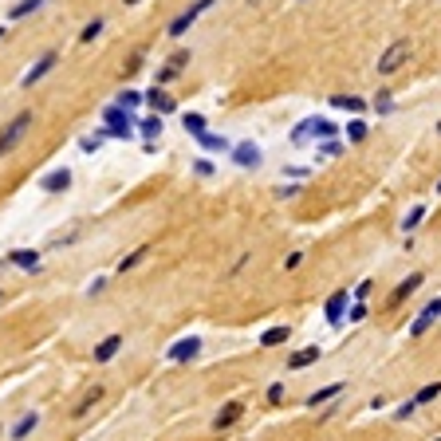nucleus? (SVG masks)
<instances>
[{"instance_id": "1", "label": "nucleus", "mask_w": 441, "mask_h": 441, "mask_svg": "<svg viewBox=\"0 0 441 441\" xmlns=\"http://www.w3.org/2000/svg\"><path fill=\"white\" fill-rule=\"evenodd\" d=\"M32 122H36V115L32 110H16L4 127H0V158H9L12 150H16L20 142H24L28 134H32Z\"/></svg>"}, {"instance_id": "2", "label": "nucleus", "mask_w": 441, "mask_h": 441, "mask_svg": "<svg viewBox=\"0 0 441 441\" xmlns=\"http://www.w3.org/2000/svg\"><path fill=\"white\" fill-rule=\"evenodd\" d=\"M410 55H414V43L402 36V40H390L386 43V51L378 55V63H374V71H378V79H390V75H398L402 68L410 63Z\"/></svg>"}, {"instance_id": "3", "label": "nucleus", "mask_w": 441, "mask_h": 441, "mask_svg": "<svg viewBox=\"0 0 441 441\" xmlns=\"http://www.w3.org/2000/svg\"><path fill=\"white\" fill-rule=\"evenodd\" d=\"M213 4H217V0H193V4H189L186 12H178V16L170 20V28H166V32H170V40H181V36H186L189 28H193L197 20H201L205 12L213 9Z\"/></svg>"}, {"instance_id": "4", "label": "nucleus", "mask_w": 441, "mask_h": 441, "mask_svg": "<svg viewBox=\"0 0 441 441\" xmlns=\"http://www.w3.org/2000/svg\"><path fill=\"white\" fill-rule=\"evenodd\" d=\"M186 68H189V48H178V51L170 55V60H166V63L158 68V75H154V83H158V87H170L174 79H178L181 71H186Z\"/></svg>"}, {"instance_id": "5", "label": "nucleus", "mask_w": 441, "mask_h": 441, "mask_svg": "<svg viewBox=\"0 0 441 441\" xmlns=\"http://www.w3.org/2000/svg\"><path fill=\"white\" fill-rule=\"evenodd\" d=\"M229 158H233V166H240V170H256V166L264 161V154H260V146H256L253 138H245V142H233Z\"/></svg>"}, {"instance_id": "6", "label": "nucleus", "mask_w": 441, "mask_h": 441, "mask_svg": "<svg viewBox=\"0 0 441 441\" xmlns=\"http://www.w3.org/2000/svg\"><path fill=\"white\" fill-rule=\"evenodd\" d=\"M71 181H75V178H71L68 166H55V170H48V174L40 178V193L60 197V193H68V189H71Z\"/></svg>"}, {"instance_id": "7", "label": "nucleus", "mask_w": 441, "mask_h": 441, "mask_svg": "<svg viewBox=\"0 0 441 441\" xmlns=\"http://www.w3.org/2000/svg\"><path fill=\"white\" fill-rule=\"evenodd\" d=\"M422 280H425L422 272H410L406 280H402V284H398V288H394V292H390V296H386V312H398V307H402V304H406V299H410V296H414V292H418V288H422Z\"/></svg>"}, {"instance_id": "8", "label": "nucleus", "mask_w": 441, "mask_h": 441, "mask_svg": "<svg viewBox=\"0 0 441 441\" xmlns=\"http://www.w3.org/2000/svg\"><path fill=\"white\" fill-rule=\"evenodd\" d=\"M197 355H201V339H197V335H181V339L170 343V351H166L170 363H193Z\"/></svg>"}, {"instance_id": "9", "label": "nucleus", "mask_w": 441, "mask_h": 441, "mask_svg": "<svg viewBox=\"0 0 441 441\" xmlns=\"http://www.w3.org/2000/svg\"><path fill=\"white\" fill-rule=\"evenodd\" d=\"M142 102L154 110V115H174V110H178V99H174V95L166 91V87H158V83H154L150 91L142 95Z\"/></svg>"}, {"instance_id": "10", "label": "nucleus", "mask_w": 441, "mask_h": 441, "mask_svg": "<svg viewBox=\"0 0 441 441\" xmlns=\"http://www.w3.org/2000/svg\"><path fill=\"white\" fill-rule=\"evenodd\" d=\"M4 260L12 264V268H20V272H40L43 268V256H40V248H12Z\"/></svg>"}, {"instance_id": "11", "label": "nucleus", "mask_w": 441, "mask_h": 441, "mask_svg": "<svg viewBox=\"0 0 441 441\" xmlns=\"http://www.w3.org/2000/svg\"><path fill=\"white\" fill-rule=\"evenodd\" d=\"M55 63H60V51H43L40 60L32 63V68L24 71V79H20V83L24 87H32V83H40L43 75H48V71H55Z\"/></svg>"}, {"instance_id": "12", "label": "nucleus", "mask_w": 441, "mask_h": 441, "mask_svg": "<svg viewBox=\"0 0 441 441\" xmlns=\"http://www.w3.org/2000/svg\"><path fill=\"white\" fill-rule=\"evenodd\" d=\"M323 315H327L331 327H343V323H347V288L335 292V296H331L327 304H323Z\"/></svg>"}, {"instance_id": "13", "label": "nucleus", "mask_w": 441, "mask_h": 441, "mask_svg": "<svg viewBox=\"0 0 441 441\" xmlns=\"http://www.w3.org/2000/svg\"><path fill=\"white\" fill-rule=\"evenodd\" d=\"M240 418H245V402L233 398V402H225V406L217 410V418H213V430H233Z\"/></svg>"}, {"instance_id": "14", "label": "nucleus", "mask_w": 441, "mask_h": 441, "mask_svg": "<svg viewBox=\"0 0 441 441\" xmlns=\"http://www.w3.org/2000/svg\"><path fill=\"white\" fill-rule=\"evenodd\" d=\"M119 351H122V335L115 331V335H107V339L95 343L91 358H95V363H115V355H119Z\"/></svg>"}, {"instance_id": "15", "label": "nucleus", "mask_w": 441, "mask_h": 441, "mask_svg": "<svg viewBox=\"0 0 441 441\" xmlns=\"http://www.w3.org/2000/svg\"><path fill=\"white\" fill-rule=\"evenodd\" d=\"M102 398H107V386H91V390H87L83 398H79L75 406H71V418H75V422H79V418H87V414H91V410L99 406Z\"/></svg>"}, {"instance_id": "16", "label": "nucleus", "mask_w": 441, "mask_h": 441, "mask_svg": "<svg viewBox=\"0 0 441 441\" xmlns=\"http://www.w3.org/2000/svg\"><path fill=\"white\" fill-rule=\"evenodd\" d=\"M36 430H40V414H36V410H28V414H20V422L9 430V437L12 441H28Z\"/></svg>"}, {"instance_id": "17", "label": "nucleus", "mask_w": 441, "mask_h": 441, "mask_svg": "<svg viewBox=\"0 0 441 441\" xmlns=\"http://www.w3.org/2000/svg\"><path fill=\"white\" fill-rule=\"evenodd\" d=\"M437 315H441V299H430V304H425V312L414 319V327H410V335H414V339H418V335H425V331H430L433 323H437Z\"/></svg>"}, {"instance_id": "18", "label": "nucleus", "mask_w": 441, "mask_h": 441, "mask_svg": "<svg viewBox=\"0 0 441 441\" xmlns=\"http://www.w3.org/2000/svg\"><path fill=\"white\" fill-rule=\"evenodd\" d=\"M343 390H347V382H327V386H319L315 394H307V406H312V410H319V406H327L331 398H339Z\"/></svg>"}, {"instance_id": "19", "label": "nucleus", "mask_w": 441, "mask_h": 441, "mask_svg": "<svg viewBox=\"0 0 441 441\" xmlns=\"http://www.w3.org/2000/svg\"><path fill=\"white\" fill-rule=\"evenodd\" d=\"M197 146H201V150H209V154H229L233 150V142L225 134H213V130H201V134L193 138Z\"/></svg>"}, {"instance_id": "20", "label": "nucleus", "mask_w": 441, "mask_h": 441, "mask_svg": "<svg viewBox=\"0 0 441 441\" xmlns=\"http://www.w3.org/2000/svg\"><path fill=\"white\" fill-rule=\"evenodd\" d=\"M331 107H335V110H347V115H363L371 102H366L363 95H331Z\"/></svg>"}, {"instance_id": "21", "label": "nucleus", "mask_w": 441, "mask_h": 441, "mask_svg": "<svg viewBox=\"0 0 441 441\" xmlns=\"http://www.w3.org/2000/svg\"><path fill=\"white\" fill-rule=\"evenodd\" d=\"M319 355H323L319 347H304V351H296V355L288 358V371H304V366L319 363Z\"/></svg>"}, {"instance_id": "22", "label": "nucleus", "mask_w": 441, "mask_h": 441, "mask_svg": "<svg viewBox=\"0 0 441 441\" xmlns=\"http://www.w3.org/2000/svg\"><path fill=\"white\" fill-rule=\"evenodd\" d=\"M138 134H142V142H158V138H161V115L138 119Z\"/></svg>"}, {"instance_id": "23", "label": "nucleus", "mask_w": 441, "mask_h": 441, "mask_svg": "<svg viewBox=\"0 0 441 441\" xmlns=\"http://www.w3.org/2000/svg\"><path fill=\"white\" fill-rule=\"evenodd\" d=\"M146 253H150V245H138V248H134V253H127V256H122V260H119V264H115V272H122V276H127V272H134V268H138V264H142V260H146Z\"/></svg>"}, {"instance_id": "24", "label": "nucleus", "mask_w": 441, "mask_h": 441, "mask_svg": "<svg viewBox=\"0 0 441 441\" xmlns=\"http://www.w3.org/2000/svg\"><path fill=\"white\" fill-rule=\"evenodd\" d=\"M315 138V115L312 119H304V122H296V127H292V146H307Z\"/></svg>"}, {"instance_id": "25", "label": "nucleus", "mask_w": 441, "mask_h": 441, "mask_svg": "<svg viewBox=\"0 0 441 441\" xmlns=\"http://www.w3.org/2000/svg\"><path fill=\"white\" fill-rule=\"evenodd\" d=\"M181 127H186L189 138H197L201 130H209V119H205V115H197V110H189V115H181Z\"/></svg>"}, {"instance_id": "26", "label": "nucleus", "mask_w": 441, "mask_h": 441, "mask_svg": "<svg viewBox=\"0 0 441 441\" xmlns=\"http://www.w3.org/2000/svg\"><path fill=\"white\" fill-rule=\"evenodd\" d=\"M115 107H122V110H138V107H142V91H134V87H122V91L115 95Z\"/></svg>"}, {"instance_id": "27", "label": "nucleus", "mask_w": 441, "mask_h": 441, "mask_svg": "<svg viewBox=\"0 0 441 441\" xmlns=\"http://www.w3.org/2000/svg\"><path fill=\"white\" fill-rule=\"evenodd\" d=\"M40 4L43 0H16L9 9V20H24V16H32V12H40Z\"/></svg>"}, {"instance_id": "28", "label": "nucleus", "mask_w": 441, "mask_h": 441, "mask_svg": "<svg viewBox=\"0 0 441 441\" xmlns=\"http://www.w3.org/2000/svg\"><path fill=\"white\" fill-rule=\"evenodd\" d=\"M288 335H292L288 327H268L260 335V347H280V343H288Z\"/></svg>"}, {"instance_id": "29", "label": "nucleus", "mask_w": 441, "mask_h": 441, "mask_svg": "<svg viewBox=\"0 0 441 441\" xmlns=\"http://www.w3.org/2000/svg\"><path fill=\"white\" fill-rule=\"evenodd\" d=\"M102 142H107V130L99 127L91 138H79V150H83V154H99V150H102Z\"/></svg>"}, {"instance_id": "30", "label": "nucleus", "mask_w": 441, "mask_h": 441, "mask_svg": "<svg viewBox=\"0 0 441 441\" xmlns=\"http://www.w3.org/2000/svg\"><path fill=\"white\" fill-rule=\"evenodd\" d=\"M102 28H107V20H102V16H95L91 24H87L83 32H79V43H95V40L102 36Z\"/></svg>"}, {"instance_id": "31", "label": "nucleus", "mask_w": 441, "mask_h": 441, "mask_svg": "<svg viewBox=\"0 0 441 441\" xmlns=\"http://www.w3.org/2000/svg\"><path fill=\"white\" fill-rule=\"evenodd\" d=\"M366 134H371V130H366L363 119H351V122H347V142L358 146V142H366Z\"/></svg>"}, {"instance_id": "32", "label": "nucleus", "mask_w": 441, "mask_h": 441, "mask_svg": "<svg viewBox=\"0 0 441 441\" xmlns=\"http://www.w3.org/2000/svg\"><path fill=\"white\" fill-rule=\"evenodd\" d=\"M371 107L378 110V115H390V110H394V95L386 91V87H382V91L374 95V102H371Z\"/></svg>"}, {"instance_id": "33", "label": "nucleus", "mask_w": 441, "mask_h": 441, "mask_svg": "<svg viewBox=\"0 0 441 441\" xmlns=\"http://www.w3.org/2000/svg\"><path fill=\"white\" fill-rule=\"evenodd\" d=\"M315 138H319V142L323 138H339V127H335L331 119H315Z\"/></svg>"}, {"instance_id": "34", "label": "nucleus", "mask_w": 441, "mask_h": 441, "mask_svg": "<svg viewBox=\"0 0 441 441\" xmlns=\"http://www.w3.org/2000/svg\"><path fill=\"white\" fill-rule=\"evenodd\" d=\"M343 150H347V146H343L339 138H323V146H319V158H339Z\"/></svg>"}, {"instance_id": "35", "label": "nucleus", "mask_w": 441, "mask_h": 441, "mask_svg": "<svg viewBox=\"0 0 441 441\" xmlns=\"http://www.w3.org/2000/svg\"><path fill=\"white\" fill-rule=\"evenodd\" d=\"M437 394H441V382L433 378V382H425L422 390H418V398H414V402H433V398H437Z\"/></svg>"}, {"instance_id": "36", "label": "nucleus", "mask_w": 441, "mask_h": 441, "mask_svg": "<svg viewBox=\"0 0 441 441\" xmlns=\"http://www.w3.org/2000/svg\"><path fill=\"white\" fill-rule=\"evenodd\" d=\"M422 217H425L422 205H418V209H410V213H406V220H402V229H406V233H410V229H418V225H422Z\"/></svg>"}, {"instance_id": "37", "label": "nucleus", "mask_w": 441, "mask_h": 441, "mask_svg": "<svg viewBox=\"0 0 441 441\" xmlns=\"http://www.w3.org/2000/svg\"><path fill=\"white\" fill-rule=\"evenodd\" d=\"M193 174H197V178H213V174H217V166H213L209 158H197L193 161Z\"/></svg>"}, {"instance_id": "38", "label": "nucleus", "mask_w": 441, "mask_h": 441, "mask_svg": "<svg viewBox=\"0 0 441 441\" xmlns=\"http://www.w3.org/2000/svg\"><path fill=\"white\" fill-rule=\"evenodd\" d=\"M284 178H292V181H304V178H307V170H304V166H284Z\"/></svg>"}, {"instance_id": "39", "label": "nucleus", "mask_w": 441, "mask_h": 441, "mask_svg": "<svg viewBox=\"0 0 441 441\" xmlns=\"http://www.w3.org/2000/svg\"><path fill=\"white\" fill-rule=\"evenodd\" d=\"M414 410H418V402H406V406L394 410V418H398V422H406V418H414Z\"/></svg>"}, {"instance_id": "40", "label": "nucleus", "mask_w": 441, "mask_h": 441, "mask_svg": "<svg viewBox=\"0 0 441 441\" xmlns=\"http://www.w3.org/2000/svg\"><path fill=\"white\" fill-rule=\"evenodd\" d=\"M102 288H107V276H95V280L87 284V296H99Z\"/></svg>"}, {"instance_id": "41", "label": "nucleus", "mask_w": 441, "mask_h": 441, "mask_svg": "<svg viewBox=\"0 0 441 441\" xmlns=\"http://www.w3.org/2000/svg\"><path fill=\"white\" fill-rule=\"evenodd\" d=\"M299 264H304V253H288V260H284V268H288V272H296Z\"/></svg>"}, {"instance_id": "42", "label": "nucleus", "mask_w": 441, "mask_h": 441, "mask_svg": "<svg viewBox=\"0 0 441 441\" xmlns=\"http://www.w3.org/2000/svg\"><path fill=\"white\" fill-rule=\"evenodd\" d=\"M284 398V386H280V382H272V386H268V402H272V406H276V402H280Z\"/></svg>"}, {"instance_id": "43", "label": "nucleus", "mask_w": 441, "mask_h": 441, "mask_svg": "<svg viewBox=\"0 0 441 441\" xmlns=\"http://www.w3.org/2000/svg\"><path fill=\"white\" fill-rule=\"evenodd\" d=\"M371 288H374V284H371V280H363V284L355 288V299H366V296H371Z\"/></svg>"}, {"instance_id": "44", "label": "nucleus", "mask_w": 441, "mask_h": 441, "mask_svg": "<svg viewBox=\"0 0 441 441\" xmlns=\"http://www.w3.org/2000/svg\"><path fill=\"white\" fill-rule=\"evenodd\" d=\"M363 315H366V307H363V304H355V307H351V312H347V319H351V323H358V319H363Z\"/></svg>"}, {"instance_id": "45", "label": "nucleus", "mask_w": 441, "mask_h": 441, "mask_svg": "<svg viewBox=\"0 0 441 441\" xmlns=\"http://www.w3.org/2000/svg\"><path fill=\"white\" fill-rule=\"evenodd\" d=\"M296 189L299 186H280V189H276V197H296Z\"/></svg>"}, {"instance_id": "46", "label": "nucleus", "mask_w": 441, "mask_h": 441, "mask_svg": "<svg viewBox=\"0 0 441 441\" xmlns=\"http://www.w3.org/2000/svg\"><path fill=\"white\" fill-rule=\"evenodd\" d=\"M122 4H127V9H134V4H142V0H122Z\"/></svg>"}, {"instance_id": "47", "label": "nucleus", "mask_w": 441, "mask_h": 441, "mask_svg": "<svg viewBox=\"0 0 441 441\" xmlns=\"http://www.w3.org/2000/svg\"><path fill=\"white\" fill-rule=\"evenodd\" d=\"M4 36H9V32H4V28H0V40H4Z\"/></svg>"}, {"instance_id": "48", "label": "nucleus", "mask_w": 441, "mask_h": 441, "mask_svg": "<svg viewBox=\"0 0 441 441\" xmlns=\"http://www.w3.org/2000/svg\"><path fill=\"white\" fill-rule=\"evenodd\" d=\"M437 193H441V178H437Z\"/></svg>"}, {"instance_id": "49", "label": "nucleus", "mask_w": 441, "mask_h": 441, "mask_svg": "<svg viewBox=\"0 0 441 441\" xmlns=\"http://www.w3.org/2000/svg\"><path fill=\"white\" fill-rule=\"evenodd\" d=\"M0 437H4V425H0Z\"/></svg>"}, {"instance_id": "50", "label": "nucleus", "mask_w": 441, "mask_h": 441, "mask_svg": "<svg viewBox=\"0 0 441 441\" xmlns=\"http://www.w3.org/2000/svg\"><path fill=\"white\" fill-rule=\"evenodd\" d=\"M437 134H441V122H437Z\"/></svg>"}]
</instances>
